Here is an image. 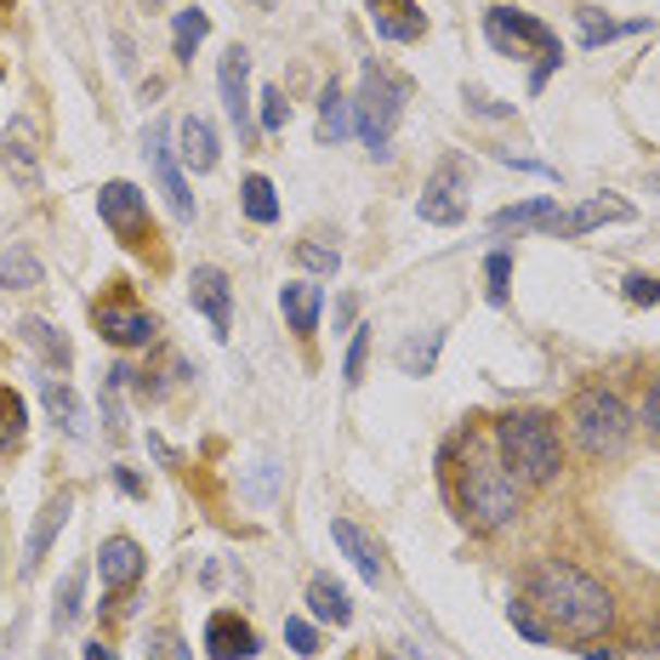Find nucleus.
Listing matches in <instances>:
<instances>
[{
    "instance_id": "f257e3e1",
    "label": "nucleus",
    "mask_w": 660,
    "mask_h": 660,
    "mask_svg": "<svg viewBox=\"0 0 660 660\" xmlns=\"http://www.w3.org/2000/svg\"><path fill=\"white\" fill-rule=\"evenodd\" d=\"M524 609H541L547 615V632H564V638H598V632H609V621H615V603H609V592L598 587V580L587 570L564 564V558H541L536 570L524 575Z\"/></svg>"
},
{
    "instance_id": "f03ea898",
    "label": "nucleus",
    "mask_w": 660,
    "mask_h": 660,
    "mask_svg": "<svg viewBox=\"0 0 660 660\" xmlns=\"http://www.w3.org/2000/svg\"><path fill=\"white\" fill-rule=\"evenodd\" d=\"M485 35H490L496 52H506V58H541L536 74H529V91H541L547 74L564 63V46H558V35L547 29L541 17H529L518 7H490L485 12Z\"/></svg>"
},
{
    "instance_id": "7ed1b4c3",
    "label": "nucleus",
    "mask_w": 660,
    "mask_h": 660,
    "mask_svg": "<svg viewBox=\"0 0 660 660\" xmlns=\"http://www.w3.org/2000/svg\"><path fill=\"white\" fill-rule=\"evenodd\" d=\"M404 91H411V86H404L388 63H365L359 97H353V125H359V137H365V148H370L376 160L388 155V143H393V132H399Z\"/></svg>"
},
{
    "instance_id": "20e7f679",
    "label": "nucleus",
    "mask_w": 660,
    "mask_h": 660,
    "mask_svg": "<svg viewBox=\"0 0 660 660\" xmlns=\"http://www.w3.org/2000/svg\"><path fill=\"white\" fill-rule=\"evenodd\" d=\"M496 439L506 450V462H513L529 485H547V478H558V433H552L547 416L513 411V416L496 421Z\"/></svg>"
},
{
    "instance_id": "39448f33",
    "label": "nucleus",
    "mask_w": 660,
    "mask_h": 660,
    "mask_svg": "<svg viewBox=\"0 0 660 660\" xmlns=\"http://www.w3.org/2000/svg\"><path fill=\"white\" fill-rule=\"evenodd\" d=\"M570 427H575V439H580V450H587V455H621L626 439H632L626 404L615 393H603V388H580L575 393Z\"/></svg>"
},
{
    "instance_id": "423d86ee",
    "label": "nucleus",
    "mask_w": 660,
    "mask_h": 660,
    "mask_svg": "<svg viewBox=\"0 0 660 660\" xmlns=\"http://www.w3.org/2000/svg\"><path fill=\"white\" fill-rule=\"evenodd\" d=\"M462 506H467V518L478 529H501V524H513L518 513V485H513V473H506L501 462H473L467 478H462Z\"/></svg>"
},
{
    "instance_id": "0eeeda50",
    "label": "nucleus",
    "mask_w": 660,
    "mask_h": 660,
    "mask_svg": "<svg viewBox=\"0 0 660 660\" xmlns=\"http://www.w3.org/2000/svg\"><path fill=\"white\" fill-rule=\"evenodd\" d=\"M416 217L433 222V228H455L467 222V166L462 160H444L433 176L421 183V199H416Z\"/></svg>"
},
{
    "instance_id": "6e6552de",
    "label": "nucleus",
    "mask_w": 660,
    "mask_h": 660,
    "mask_svg": "<svg viewBox=\"0 0 660 660\" xmlns=\"http://www.w3.org/2000/svg\"><path fill=\"white\" fill-rule=\"evenodd\" d=\"M143 155H148V171H155V183L166 194V206L176 222H194V194L183 183V166H176V148H171V125L155 120L148 125V137H143Z\"/></svg>"
},
{
    "instance_id": "1a4fd4ad",
    "label": "nucleus",
    "mask_w": 660,
    "mask_h": 660,
    "mask_svg": "<svg viewBox=\"0 0 660 660\" xmlns=\"http://www.w3.org/2000/svg\"><path fill=\"white\" fill-rule=\"evenodd\" d=\"M217 86H222V109H228V120H234L240 143H250L257 120H250V52H245V46H228V52H222Z\"/></svg>"
},
{
    "instance_id": "9d476101",
    "label": "nucleus",
    "mask_w": 660,
    "mask_h": 660,
    "mask_svg": "<svg viewBox=\"0 0 660 660\" xmlns=\"http://www.w3.org/2000/svg\"><path fill=\"white\" fill-rule=\"evenodd\" d=\"M97 211H103V222L114 228L125 245H137L148 234V194L137 183H103V194H97Z\"/></svg>"
},
{
    "instance_id": "9b49d317",
    "label": "nucleus",
    "mask_w": 660,
    "mask_h": 660,
    "mask_svg": "<svg viewBox=\"0 0 660 660\" xmlns=\"http://www.w3.org/2000/svg\"><path fill=\"white\" fill-rule=\"evenodd\" d=\"M188 296H194V308L211 319L217 337L228 342V330H234V291H228V273H222V268H194Z\"/></svg>"
},
{
    "instance_id": "f8f14e48",
    "label": "nucleus",
    "mask_w": 660,
    "mask_h": 660,
    "mask_svg": "<svg viewBox=\"0 0 660 660\" xmlns=\"http://www.w3.org/2000/svg\"><path fill=\"white\" fill-rule=\"evenodd\" d=\"M97 337L114 347H148L155 342V319L132 302H97Z\"/></svg>"
},
{
    "instance_id": "ddd939ff",
    "label": "nucleus",
    "mask_w": 660,
    "mask_h": 660,
    "mask_svg": "<svg viewBox=\"0 0 660 660\" xmlns=\"http://www.w3.org/2000/svg\"><path fill=\"white\" fill-rule=\"evenodd\" d=\"M143 547L132 541V536H109L103 541V552H97V575H103V592H125V587H137V575H143Z\"/></svg>"
},
{
    "instance_id": "4468645a",
    "label": "nucleus",
    "mask_w": 660,
    "mask_h": 660,
    "mask_svg": "<svg viewBox=\"0 0 660 660\" xmlns=\"http://www.w3.org/2000/svg\"><path fill=\"white\" fill-rule=\"evenodd\" d=\"M330 541L342 547V558H347V564L370 580V587L388 575V558H382V547H376V541H370V536H365V529L353 524V518H330Z\"/></svg>"
},
{
    "instance_id": "2eb2a0df",
    "label": "nucleus",
    "mask_w": 660,
    "mask_h": 660,
    "mask_svg": "<svg viewBox=\"0 0 660 660\" xmlns=\"http://www.w3.org/2000/svg\"><path fill=\"white\" fill-rule=\"evenodd\" d=\"M206 655L211 660H250L257 655V632H250L234 609H217L206 621Z\"/></svg>"
},
{
    "instance_id": "dca6fc26",
    "label": "nucleus",
    "mask_w": 660,
    "mask_h": 660,
    "mask_svg": "<svg viewBox=\"0 0 660 660\" xmlns=\"http://www.w3.org/2000/svg\"><path fill=\"white\" fill-rule=\"evenodd\" d=\"M69 513H74V490H58L52 501L40 506V518H35V529H29V547H23V575L40 570V558L52 552V541H58V529L69 524Z\"/></svg>"
},
{
    "instance_id": "f3484780",
    "label": "nucleus",
    "mask_w": 660,
    "mask_h": 660,
    "mask_svg": "<svg viewBox=\"0 0 660 660\" xmlns=\"http://www.w3.org/2000/svg\"><path fill=\"white\" fill-rule=\"evenodd\" d=\"M638 211L626 206V199H615V194H598V199H587V206H575L564 222H558V234L552 240H580V234H592V228H603V222H632Z\"/></svg>"
},
{
    "instance_id": "a211bd4d",
    "label": "nucleus",
    "mask_w": 660,
    "mask_h": 660,
    "mask_svg": "<svg viewBox=\"0 0 660 660\" xmlns=\"http://www.w3.org/2000/svg\"><path fill=\"white\" fill-rule=\"evenodd\" d=\"M176 155H183V166L188 171H217V132H211V120H199V114H188V120H176Z\"/></svg>"
},
{
    "instance_id": "6ab92c4d",
    "label": "nucleus",
    "mask_w": 660,
    "mask_h": 660,
    "mask_svg": "<svg viewBox=\"0 0 660 660\" xmlns=\"http://www.w3.org/2000/svg\"><path fill=\"white\" fill-rule=\"evenodd\" d=\"M370 23L382 40H421L427 35V17L411 7V0H370Z\"/></svg>"
},
{
    "instance_id": "aec40b11",
    "label": "nucleus",
    "mask_w": 660,
    "mask_h": 660,
    "mask_svg": "<svg viewBox=\"0 0 660 660\" xmlns=\"http://www.w3.org/2000/svg\"><path fill=\"white\" fill-rule=\"evenodd\" d=\"M496 234H506V228H513V234H518V228H541V234H558V222H564V211H558V199H518V206H501L496 217Z\"/></svg>"
},
{
    "instance_id": "412c9836",
    "label": "nucleus",
    "mask_w": 660,
    "mask_h": 660,
    "mask_svg": "<svg viewBox=\"0 0 660 660\" xmlns=\"http://www.w3.org/2000/svg\"><path fill=\"white\" fill-rule=\"evenodd\" d=\"M40 404H46V416H52L69 439H86V404L74 399V388H63L58 376H40Z\"/></svg>"
},
{
    "instance_id": "4be33fe9",
    "label": "nucleus",
    "mask_w": 660,
    "mask_h": 660,
    "mask_svg": "<svg viewBox=\"0 0 660 660\" xmlns=\"http://www.w3.org/2000/svg\"><path fill=\"white\" fill-rule=\"evenodd\" d=\"M17 337L40 353L46 370H69V365H74V347H69V337H63L58 325H46V319H23V325H17Z\"/></svg>"
},
{
    "instance_id": "5701e85b",
    "label": "nucleus",
    "mask_w": 660,
    "mask_h": 660,
    "mask_svg": "<svg viewBox=\"0 0 660 660\" xmlns=\"http://www.w3.org/2000/svg\"><path fill=\"white\" fill-rule=\"evenodd\" d=\"M279 308H285L296 337H314V330H319V308H325V285H285V291H279Z\"/></svg>"
},
{
    "instance_id": "b1692460",
    "label": "nucleus",
    "mask_w": 660,
    "mask_h": 660,
    "mask_svg": "<svg viewBox=\"0 0 660 660\" xmlns=\"http://www.w3.org/2000/svg\"><path fill=\"white\" fill-rule=\"evenodd\" d=\"M439 347H444V325H427V330H416V337L399 347V370H404V376H433V365H439Z\"/></svg>"
},
{
    "instance_id": "393cba45",
    "label": "nucleus",
    "mask_w": 660,
    "mask_h": 660,
    "mask_svg": "<svg viewBox=\"0 0 660 660\" xmlns=\"http://www.w3.org/2000/svg\"><path fill=\"white\" fill-rule=\"evenodd\" d=\"M308 609H314L319 621H330V626H347V621H353L347 587H342V580H330V575H314V580H308Z\"/></svg>"
},
{
    "instance_id": "a878e982",
    "label": "nucleus",
    "mask_w": 660,
    "mask_h": 660,
    "mask_svg": "<svg viewBox=\"0 0 660 660\" xmlns=\"http://www.w3.org/2000/svg\"><path fill=\"white\" fill-rule=\"evenodd\" d=\"M211 35V17L199 12V7H183L176 12V23H171V58L176 63H194V52H199V40Z\"/></svg>"
},
{
    "instance_id": "bb28decb",
    "label": "nucleus",
    "mask_w": 660,
    "mask_h": 660,
    "mask_svg": "<svg viewBox=\"0 0 660 660\" xmlns=\"http://www.w3.org/2000/svg\"><path fill=\"white\" fill-rule=\"evenodd\" d=\"M347 132H353V103H347V91L330 81L325 97H319V137L325 143H342Z\"/></svg>"
},
{
    "instance_id": "cd10ccee",
    "label": "nucleus",
    "mask_w": 660,
    "mask_h": 660,
    "mask_svg": "<svg viewBox=\"0 0 660 660\" xmlns=\"http://www.w3.org/2000/svg\"><path fill=\"white\" fill-rule=\"evenodd\" d=\"M575 23H580V46H609V40H621L632 29H644V23H615V17H603L598 7H575Z\"/></svg>"
},
{
    "instance_id": "c85d7f7f",
    "label": "nucleus",
    "mask_w": 660,
    "mask_h": 660,
    "mask_svg": "<svg viewBox=\"0 0 660 660\" xmlns=\"http://www.w3.org/2000/svg\"><path fill=\"white\" fill-rule=\"evenodd\" d=\"M23 433H29V416H23V399L0 382V455L7 450H17L23 444Z\"/></svg>"
},
{
    "instance_id": "c756f323",
    "label": "nucleus",
    "mask_w": 660,
    "mask_h": 660,
    "mask_svg": "<svg viewBox=\"0 0 660 660\" xmlns=\"http://www.w3.org/2000/svg\"><path fill=\"white\" fill-rule=\"evenodd\" d=\"M0 285H7V291H29V285H40V262H35V250L12 245L7 257H0Z\"/></svg>"
},
{
    "instance_id": "7c9ffc66",
    "label": "nucleus",
    "mask_w": 660,
    "mask_h": 660,
    "mask_svg": "<svg viewBox=\"0 0 660 660\" xmlns=\"http://www.w3.org/2000/svg\"><path fill=\"white\" fill-rule=\"evenodd\" d=\"M81 598H86V570H69V575H63V587H58V603H52V621H58V632L81 621V609H86Z\"/></svg>"
},
{
    "instance_id": "2f4dec72",
    "label": "nucleus",
    "mask_w": 660,
    "mask_h": 660,
    "mask_svg": "<svg viewBox=\"0 0 660 660\" xmlns=\"http://www.w3.org/2000/svg\"><path fill=\"white\" fill-rule=\"evenodd\" d=\"M245 217L250 222H273L279 217V199H273V183H268V176H245Z\"/></svg>"
},
{
    "instance_id": "473e14b6",
    "label": "nucleus",
    "mask_w": 660,
    "mask_h": 660,
    "mask_svg": "<svg viewBox=\"0 0 660 660\" xmlns=\"http://www.w3.org/2000/svg\"><path fill=\"white\" fill-rule=\"evenodd\" d=\"M296 262L308 268V273H319V279H330V273L342 268V250L337 245H319V240H302L296 245Z\"/></svg>"
},
{
    "instance_id": "72a5a7b5",
    "label": "nucleus",
    "mask_w": 660,
    "mask_h": 660,
    "mask_svg": "<svg viewBox=\"0 0 660 660\" xmlns=\"http://www.w3.org/2000/svg\"><path fill=\"white\" fill-rule=\"evenodd\" d=\"M365 359H370V325H359V330H353V342H347V376H342V382L347 388H359L365 382Z\"/></svg>"
},
{
    "instance_id": "f704fd0d",
    "label": "nucleus",
    "mask_w": 660,
    "mask_h": 660,
    "mask_svg": "<svg viewBox=\"0 0 660 660\" xmlns=\"http://www.w3.org/2000/svg\"><path fill=\"white\" fill-rule=\"evenodd\" d=\"M148 660H188V644H183V632H171V626L148 632Z\"/></svg>"
},
{
    "instance_id": "c9c22d12",
    "label": "nucleus",
    "mask_w": 660,
    "mask_h": 660,
    "mask_svg": "<svg viewBox=\"0 0 660 660\" xmlns=\"http://www.w3.org/2000/svg\"><path fill=\"white\" fill-rule=\"evenodd\" d=\"M621 296H626V302H638V308H655V302H660V279H649V273H626V279H621Z\"/></svg>"
},
{
    "instance_id": "e433bc0d",
    "label": "nucleus",
    "mask_w": 660,
    "mask_h": 660,
    "mask_svg": "<svg viewBox=\"0 0 660 660\" xmlns=\"http://www.w3.org/2000/svg\"><path fill=\"white\" fill-rule=\"evenodd\" d=\"M485 273H490V302L501 308V302H506V279H513V257H506V250H490Z\"/></svg>"
},
{
    "instance_id": "4c0bfd02",
    "label": "nucleus",
    "mask_w": 660,
    "mask_h": 660,
    "mask_svg": "<svg viewBox=\"0 0 660 660\" xmlns=\"http://www.w3.org/2000/svg\"><path fill=\"white\" fill-rule=\"evenodd\" d=\"M257 120H262V132H285V120H291L285 91H273V86H268V91H262V114H257Z\"/></svg>"
},
{
    "instance_id": "58836bf2",
    "label": "nucleus",
    "mask_w": 660,
    "mask_h": 660,
    "mask_svg": "<svg viewBox=\"0 0 660 660\" xmlns=\"http://www.w3.org/2000/svg\"><path fill=\"white\" fill-rule=\"evenodd\" d=\"M467 109H473V114H485V120H506V114H513V103L490 97L485 86H467Z\"/></svg>"
},
{
    "instance_id": "ea45409f",
    "label": "nucleus",
    "mask_w": 660,
    "mask_h": 660,
    "mask_svg": "<svg viewBox=\"0 0 660 660\" xmlns=\"http://www.w3.org/2000/svg\"><path fill=\"white\" fill-rule=\"evenodd\" d=\"M506 615H513V632H518V638H529V644H547V638H552V632H547L536 615H529L524 603H513V609H506Z\"/></svg>"
},
{
    "instance_id": "a19ab883",
    "label": "nucleus",
    "mask_w": 660,
    "mask_h": 660,
    "mask_svg": "<svg viewBox=\"0 0 660 660\" xmlns=\"http://www.w3.org/2000/svg\"><path fill=\"white\" fill-rule=\"evenodd\" d=\"M285 644H291L296 655H319V638H314V626H308V621H296V615L285 621Z\"/></svg>"
},
{
    "instance_id": "79ce46f5",
    "label": "nucleus",
    "mask_w": 660,
    "mask_h": 660,
    "mask_svg": "<svg viewBox=\"0 0 660 660\" xmlns=\"http://www.w3.org/2000/svg\"><path fill=\"white\" fill-rule=\"evenodd\" d=\"M7 166L23 176V183H35V160H29V148L23 143H7Z\"/></svg>"
},
{
    "instance_id": "37998d69",
    "label": "nucleus",
    "mask_w": 660,
    "mask_h": 660,
    "mask_svg": "<svg viewBox=\"0 0 660 660\" xmlns=\"http://www.w3.org/2000/svg\"><path fill=\"white\" fill-rule=\"evenodd\" d=\"M644 421L660 433V382H655V388H649V399H644Z\"/></svg>"
},
{
    "instance_id": "c03bdc74",
    "label": "nucleus",
    "mask_w": 660,
    "mask_h": 660,
    "mask_svg": "<svg viewBox=\"0 0 660 660\" xmlns=\"http://www.w3.org/2000/svg\"><path fill=\"white\" fill-rule=\"evenodd\" d=\"M114 485H120L125 496H143V478H137L132 467H120V473H114Z\"/></svg>"
},
{
    "instance_id": "a18cd8bd",
    "label": "nucleus",
    "mask_w": 660,
    "mask_h": 660,
    "mask_svg": "<svg viewBox=\"0 0 660 660\" xmlns=\"http://www.w3.org/2000/svg\"><path fill=\"white\" fill-rule=\"evenodd\" d=\"M148 450H155V455H160V462H166V467H176V450H171L166 439H148Z\"/></svg>"
},
{
    "instance_id": "49530a36",
    "label": "nucleus",
    "mask_w": 660,
    "mask_h": 660,
    "mask_svg": "<svg viewBox=\"0 0 660 660\" xmlns=\"http://www.w3.org/2000/svg\"><path fill=\"white\" fill-rule=\"evenodd\" d=\"M86 660H114V649H103V644H86Z\"/></svg>"
},
{
    "instance_id": "de8ad7c7",
    "label": "nucleus",
    "mask_w": 660,
    "mask_h": 660,
    "mask_svg": "<svg viewBox=\"0 0 660 660\" xmlns=\"http://www.w3.org/2000/svg\"><path fill=\"white\" fill-rule=\"evenodd\" d=\"M7 649H12V632H7V638H0V660H7Z\"/></svg>"
},
{
    "instance_id": "09e8293b",
    "label": "nucleus",
    "mask_w": 660,
    "mask_h": 660,
    "mask_svg": "<svg viewBox=\"0 0 660 660\" xmlns=\"http://www.w3.org/2000/svg\"><path fill=\"white\" fill-rule=\"evenodd\" d=\"M649 188H655V194H660V171H655V176H649Z\"/></svg>"
},
{
    "instance_id": "8fccbe9b",
    "label": "nucleus",
    "mask_w": 660,
    "mask_h": 660,
    "mask_svg": "<svg viewBox=\"0 0 660 660\" xmlns=\"http://www.w3.org/2000/svg\"><path fill=\"white\" fill-rule=\"evenodd\" d=\"M655 660H660V638H655Z\"/></svg>"
}]
</instances>
